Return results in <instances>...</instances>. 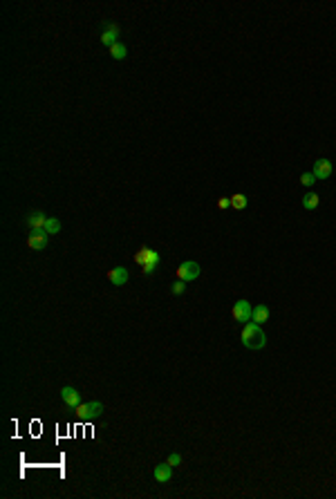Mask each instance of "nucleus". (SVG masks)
Listing matches in <instances>:
<instances>
[{"label":"nucleus","instance_id":"1","mask_svg":"<svg viewBox=\"0 0 336 499\" xmlns=\"http://www.w3.org/2000/svg\"><path fill=\"white\" fill-rule=\"evenodd\" d=\"M267 342V336L265 331H262V327L258 325V322H247L245 329H242V345L247 347V350H262Z\"/></svg>","mask_w":336,"mask_h":499},{"label":"nucleus","instance_id":"2","mask_svg":"<svg viewBox=\"0 0 336 499\" xmlns=\"http://www.w3.org/2000/svg\"><path fill=\"white\" fill-rule=\"evenodd\" d=\"M134 262L141 264V271L146 275H151L159 264V253L153 251L151 246H139V251L134 253Z\"/></svg>","mask_w":336,"mask_h":499},{"label":"nucleus","instance_id":"3","mask_svg":"<svg viewBox=\"0 0 336 499\" xmlns=\"http://www.w3.org/2000/svg\"><path fill=\"white\" fill-rule=\"evenodd\" d=\"M74 412H76V419L79 421H94V419H99L103 414V403H99V401L81 403Z\"/></svg>","mask_w":336,"mask_h":499},{"label":"nucleus","instance_id":"4","mask_svg":"<svg viewBox=\"0 0 336 499\" xmlns=\"http://www.w3.org/2000/svg\"><path fill=\"white\" fill-rule=\"evenodd\" d=\"M231 316L237 320V322H249L251 316H253V307L249 300H237V303L233 305V309H231Z\"/></svg>","mask_w":336,"mask_h":499},{"label":"nucleus","instance_id":"5","mask_svg":"<svg viewBox=\"0 0 336 499\" xmlns=\"http://www.w3.org/2000/svg\"><path fill=\"white\" fill-rule=\"evenodd\" d=\"M200 275V264L198 262H182L177 269V278L184 280V282H193L195 278Z\"/></svg>","mask_w":336,"mask_h":499},{"label":"nucleus","instance_id":"6","mask_svg":"<svg viewBox=\"0 0 336 499\" xmlns=\"http://www.w3.org/2000/svg\"><path fill=\"white\" fill-rule=\"evenodd\" d=\"M47 240H50L47 233H45L43 228H36V231L29 233L27 244H29V248H34V251H43V248L47 246Z\"/></svg>","mask_w":336,"mask_h":499},{"label":"nucleus","instance_id":"7","mask_svg":"<svg viewBox=\"0 0 336 499\" xmlns=\"http://www.w3.org/2000/svg\"><path fill=\"white\" fill-rule=\"evenodd\" d=\"M61 398H63V403L67 405V408H72V410H76L81 405V394H79V389L76 387L65 385L63 389H61Z\"/></svg>","mask_w":336,"mask_h":499},{"label":"nucleus","instance_id":"8","mask_svg":"<svg viewBox=\"0 0 336 499\" xmlns=\"http://www.w3.org/2000/svg\"><path fill=\"white\" fill-rule=\"evenodd\" d=\"M119 36H121V29H119L115 23H110V25H106V29L101 32V43L106 45V47H112L115 43H119Z\"/></svg>","mask_w":336,"mask_h":499},{"label":"nucleus","instance_id":"9","mask_svg":"<svg viewBox=\"0 0 336 499\" xmlns=\"http://www.w3.org/2000/svg\"><path fill=\"white\" fill-rule=\"evenodd\" d=\"M153 477L157 479V483H166V481H170V477H173V466L168 464H157L155 466V470H153Z\"/></svg>","mask_w":336,"mask_h":499},{"label":"nucleus","instance_id":"10","mask_svg":"<svg viewBox=\"0 0 336 499\" xmlns=\"http://www.w3.org/2000/svg\"><path fill=\"white\" fill-rule=\"evenodd\" d=\"M25 222H27V226L32 228V231H36V228H43V226H45V222H47V215H45L43 211H32V213H27Z\"/></svg>","mask_w":336,"mask_h":499},{"label":"nucleus","instance_id":"11","mask_svg":"<svg viewBox=\"0 0 336 499\" xmlns=\"http://www.w3.org/2000/svg\"><path fill=\"white\" fill-rule=\"evenodd\" d=\"M332 175V161L329 159H318L314 164V177L316 179H327Z\"/></svg>","mask_w":336,"mask_h":499},{"label":"nucleus","instance_id":"12","mask_svg":"<svg viewBox=\"0 0 336 499\" xmlns=\"http://www.w3.org/2000/svg\"><path fill=\"white\" fill-rule=\"evenodd\" d=\"M108 280H110L112 284H117V287H121V284L128 282V271L123 267H115L108 271Z\"/></svg>","mask_w":336,"mask_h":499},{"label":"nucleus","instance_id":"13","mask_svg":"<svg viewBox=\"0 0 336 499\" xmlns=\"http://www.w3.org/2000/svg\"><path fill=\"white\" fill-rule=\"evenodd\" d=\"M251 320H253V322H258V325L267 322V320H269V307H265V305L253 307V316H251Z\"/></svg>","mask_w":336,"mask_h":499},{"label":"nucleus","instance_id":"14","mask_svg":"<svg viewBox=\"0 0 336 499\" xmlns=\"http://www.w3.org/2000/svg\"><path fill=\"white\" fill-rule=\"evenodd\" d=\"M110 56H112V59H115V61H123V59H126V56H128L126 45H123V43H115V45H112V47H110Z\"/></svg>","mask_w":336,"mask_h":499},{"label":"nucleus","instance_id":"15","mask_svg":"<svg viewBox=\"0 0 336 499\" xmlns=\"http://www.w3.org/2000/svg\"><path fill=\"white\" fill-rule=\"evenodd\" d=\"M43 231L47 233V235H56V233H61V222L56 220V217H47V222H45Z\"/></svg>","mask_w":336,"mask_h":499},{"label":"nucleus","instance_id":"16","mask_svg":"<svg viewBox=\"0 0 336 499\" xmlns=\"http://www.w3.org/2000/svg\"><path fill=\"white\" fill-rule=\"evenodd\" d=\"M231 209H235V211L247 209V195H245V193H235V195H231Z\"/></svg>","mask_w":336,"mask_h":499},{"label":"nucleus","instance_id":"17","mask_svg":"<svg viewBox=\"0 0 336 499\" xmlns=\"http://www.w3.org/2000/svg\"><path fill=\"white\" fill-rule=\"evenodd\" d=\"M303 209H307V211H314V209H318V195L316 193H307L303 197Z\"/></svg>","mask_w":336,"mask_h":499},{"label":"nucleus","instance_id":"18","mask_svg":"<svg viewBox=\"0 0 336 499\" xmlns=\"http://www.w3.org/2000/svg\"><path fill=\"white\" fill-rule=\"evenodd\" d=\"M170 291H173V295H182L184 291H186V282H184V280H177V282H173Z\"/></svg>","mask_w":336,"mask_h":499},{"label":"nucleus","instance_id":"19","mask_svg":"<svg viewBox=\"0 0 336 499\" xmlns=\"http://www.w3.org/2000/svg\"><path fill=\"white\" fill-rule=\"evenodd\" d=\"M314 181H316L314 173H305V175H301V184H303V186H312Z\"/></svg>","mask_w":336,"mask_h":499},{"label":"nucleus","instance_id":"20","mask_svg":"<svg viewBox=\"0 0 336 499\" xmlns=\"http://www.w3.org/2000/svg\"><path fill=\"white\" fill-rule=\"evenodd\" d=\"M168 464H170V466H179V464H182V455H177V452H173V455L168 457Z\"/></svg>","mask_w":336,"mask_h":499},{"label":"nucleus","instance_id":"21","mask_svg":"<svg viewBox=\"0 0 336 499\" xmlns=\"http://www.w3.org/2000/svg\"><path fill=\"white\" fill-rule=\"evenodd\" d=\"M229 206H231V197H220L218 199V209L224 211V209H229Z\"/></svg>","mask_w":336,"mask_h":499}]
</instances>
